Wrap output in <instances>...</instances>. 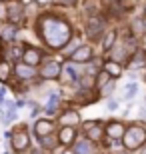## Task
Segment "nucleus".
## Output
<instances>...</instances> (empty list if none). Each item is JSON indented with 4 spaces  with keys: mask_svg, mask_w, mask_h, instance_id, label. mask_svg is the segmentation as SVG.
<instances>
[{
    "mask_svg": "<svg viewBox=\"0 0 146 154\" xmlns=\"http://www.w3.org/2000/svg\"><path fill=\"white\" fill-rule=\"evenodd\" d=\"M36 34L44 42L46 48L64 50L72 38V26L68 20L52 14V12H46V14H40L36 20Z\"/></svg>",
    "mask_w": 146,
    "mask_h": 154,
    "instance_id": "obj_1",
    "label": "nucleus"
},
{
    "mask_svg": "<svg viewBox=\"0 0 146 154\" xmlns=\"http://www.w3.org/2000/svg\"><path fill=\"white\" fill-rule=\"evenodd\" d=\"M8 144L12 154H24L32 148V138H30V132L26 128V124H20L16 128H12V138Z\"/></svg>",
    "mask_w": 146,
    "mask_h": 154,
    "instance_id": "obj_2",
    "label": "nucleus"
},
{
    "mask_svg": "<svg viewBox=\"0 0 146 154\" xmlns=\"http://www.w3.org/2000/svg\"><path fill=\"white\" fill-rule=\"evenodd\" d=\"M122 140H124V146L128 150H136L146 142V130L142 126H130L128 130L124 132Z\"/></svg>",
    "mask_w": 146,
    "mask_h": 154,
    "instance_id": "obj_3",
    "label": "nucleus"
},
{
    "mask_svg": "<svg viewBox=\"0 0 146 154\" xmlns=\"http://www.w3.org/2000/svg\"><path fill=\"white\" fill-rule=\"evenodd\" d=\"M6 22L20 26L24 22V6L18 0H6Z\"/></svg>",
    "mask_w": 146,
    "mask_h": 154,
    "instance_id": "obj_4",
    "label": "nucleus"
},
{
    "mask_svg": "<svg viewBox=\"0 0 146 154\" xmlns=\"http://www.w3.org/2000/svg\"><path fill=\"white\" fill-rule=\"evenodd\" d=\"M12 74H14V78H16L18 82H32V80H36V76H38V70L34 68V66L24 64L22 60H20V62L12 64Z\"/></svg>",
    "mask_w": 146,
    "mask_h": 154,
    "instance_id": "obj_5",
    "label": "nucleus"
},
{
    "mask_svg": "<svg viewBox=\"0 0 146 154\" xmlns=\"http://www.w3.org/2000/svg\"><path fill=\"white\" fill-rule=\"evenodd\" d=\"M60 72H62V64L58 60H44L40 64L38 78L40 80H58Z\"/></svg>",
    "mask_w": 146,
    "mask_h": 154,
    "instance_id": "obj_6",
    "label": "nucleus"
},
{
    "mask_svg": "<svg viewBox=\"0 0 146 154\" xmlns=\"http://www.w3.org/2000/svg\"><path fill=\"white\" fill-rule=\"evenodd\" d=\"M22 62L28 64V66H40L44 62V52L36 48V46H30V44H24V52H22Z\"/></svg>",
    "mask_w": 146,
    "mask_h": 154,
    "instance_id": "obj_7",
    "label": "nucleus"
},
{
    "mask_svg": "<svg viewBox=\"0 0 146 154\" xmlns=\"http://www.w3.org/2000/svg\"><path fill=\"white\" fill-rule=\"evenodd\" d=\"M56 132V122L50 118H38L32 126V134L36 138H44L48 134H54Z\"/></svg>",
    "mask_w": 146,
    "mask_h": 154,
    "instance_id": "obj_8",
    "label": "nucleus"
},
{
    "mask_svg": "<svg viewBox=\"0 0 146 154\" xmlns=\"http://www.w3.org/2000/svg\"><path fill=\"white\" fill-rule=\"evenodd\" d=\"M18 30L20 26H14L10 22H4V26L0 28V44H16L18 42Z\"/></svg>",
    "mask_w": 146,
    "mask_h": 154,
    "instance_id": "obj_9",
    "label": "nucleus"
},
{
    "mask_svg": "<svg viewBox=\"0 0 146 154\" xmlns=\"http://www.w3.org/2000/svg\"><path fill=\"white\" fill-rule=\"evenodd\" d=\"M58 136V144L60 146H72L74 142H76V136H78V132H76V128L74 126H62L60 130L56 132Z\"/></svg>",
    "mask_w": 146,
    "mask_h": 154,
    "instance_id": "obj_10",
    "label": "nucleus"
},
{
    "mask_svg": "<svg viewBox=\"0 0 146 154\" xmlns=\"http://www.w3.org/2000/svg\"><path fill=\"white\" fill-rule=\"evenodd\" d=\"M84 134L90 142H98L102 138V134H104V128H102V124L98 120H90V122L84 124Z\"/></svg>",
    "mask_w": 146,
    "mask_h": 154,
    "instance_id": "obj_11",
    "label": "nucleus"
},
{
    "mask_svg": "<svg viewBox=\"0 0 146 154\" xmlns=\"http://www.w3.org/2000/svg\"><path fill=\"white\" fill-rule=\"evenodd\" d=\"M78 78H80V72L76 70V66H74V62L70 64H64L62 66V72H60V82H64V84H76L78 82Z\"/></svg>",
    "mask_w": 146,
    "mask_h": 154,
    "instance_id": "obj_12",
    "label": "nucleus"
},
{
    "mask_svg": "<svg viewBox=\"0 0 146 154\" xmlns=\"http://www.w3.org/2000/svg\"><path fill=\"white\" fill-rule=\"evenodd\" d=\"M90 60H92V48L86 46V44L78 46V48L70 54V62H74V64H86V62H90Z\"/></svg>",
    "mask_w": 146,
    "mask_h": 154,
    "instance_id": "obj_13",
    "label": "nucleus"
},
{
    "mask_svg": "<svg viewBox=\"0 0 146 154\" xmlns=\"http://www.w3.org/2000/svg\"><path fill=\"white\" fill-rule=\"evenodd\" d=\"M104 132H106L108 138H112V140H118V138L124 136V132H126V128H124L122 122H118V120H112V122H108L106 126H104Z\"/></svg>",
    "mask_w": 146,
    "mask_h": 154,
    "instance_id": "obj_14",
    "label": "nucleus"
},
{
    "mask_svg": "<svg viewBox=\"0 0 146 154\" xmlns=\"http://www.w3.org/2000/svg\"><path fill=\"white\" fill-rule=\"evenodd\" d=\"M58 122H60V126H74V128H76V124H80V114L76 112V110L68 108V110H64V112L60 114Z\"/></svg>",
    "mask_w": 146,
    "mask_h": 154,
    "instance_id": "obj_15",
    "label": "nucleus"
},
{
    "mask_svg": "<svg viewBox=\"0 0 146 154\" xmlns=\"http://www.w3.org/2000/svg\"><path fill=\"white\" fill-rule=\"evenodd\" d=\"M102 28H104V24H102L98 18H90L88 24H86V36H88L90 40H96L102 34Z\"/></svg>",
    "mask_w": 146,
    "mask_h": 154,
    "instance_id": "obj_16",
    "label": "nucleus"
},
{
    "mask_svg": "<svg viewBox=\"0 0 146 154\" xmlns=\"http://www.w3.org/2000/svg\"><path fill=\"white\" fill-rule=\"evenodd\" d=\"M72 152L74 154H94V144L88 138H80L72 144Z\"/></svg>",
    "mask_w": 146,
    "mask_h": 154,
    "instance_id": "obj_17",
    "label": "nucleus"
},
{
    "mask_svg": "<svg viewBox=\"0 0 146 154\" xmlns=\"http://www.w3.org/2000/svg\"><path fill=\"white\" fill-rule=\"evenodd\" d=\"M12 62H8V60H4V58H0V84H8L12 80Z\"/></svg>",
    "mask_w": 146,
    "mask_h": 154,
    "instance_id": "obj_18",
    "label": "nucleus"
},
{
    "mask_svg": "<svg viewBox=\"0 0 146 154\" xmlns=\"http://www.w3.org/2000/svg\"><path fill=\"white\" fill-rule=\"evenodd\" d=\"M38 142H40V146H42L44 152H54V150L60 146L56 134H48V136H44V138H38Z\"/></svg>",
    "mask_w": 146,
    "mask_h": 154,
    "instance_id": "obj_19",
    "label": "nucleus"
},
{
    "mask_svg": "<svg viewBox=\"0 0 146 154\" xmlns=\"http://www.w3.org/2000/svg\"><path fill=\"white\" fill-rule=\"evenodd\" d=\"M58 108H60V96H58V94H50V96H48V102H46V106H44V112L48 116H52V114L58 112Z\"/></svg>",
    "mask_w": 146,
    "mask_h": 154,
    "instance_id": "obj_20",
    "label": "nucleus"
},
{
    "mask_svg": "<svg viewBox=\"0 0 146 154\" xmlns=\"http://www.w3.org/2000/svg\"><path fill=\"white\" fill-rule=\"evenodd\" d=\"M104 72H108V76H120V74H122V68H120V64H118V62L108 60V62L104 64Z\"/></svg>",
    "mask_w": 146,
    "mask_h": 154,
    "instance_id": "obj_21",
    "label": "nucleus"
},
{
    "mask_svg": "<svg viewBox=\"0 0 146 154\" xmlns=\"http://www.w3.org/2000/svg\"><path fill=\"white\" fill-rule=\"evenodd\" d=\"M132 32H134L136 36H144L146 34V20H142V18L134 20V22H132Z\"/></svg>",
    "mask_w": 146,
    "mask_h": 154,
    "instance_id": "obj_22",
    "label": "nucleus"
},
{
    "mask_svg": "<svg viewBox=\"0 0 146 154\" xmlns=\"http://www.w3.org/2000/svg\"><path fill=\"white\" fill-rule=\"evenodd\" d=\"M136 92H138V86H136V82H128V84L124 86L122 98H126V100H130L132 96H136Z\"/></svg>",
    "mask_w": 146,
    "mask_h": 154,
    "instance_id": "obj_23",
    "label": "nucleus"
},
{
    "mask_svg": "<svg viewBox=\"0 0 146 154\" xmlns=\"http://www.w3.org/2000/svg\"><path fill=\"white\" fill-rule=\"evenodd\" d=\"M114 38H116V32L114 30H110L106 36H104V42H102V50H110L114 44Z\"/></svg>",
    "mask_w": 146,
    "mask_h": 154,
    "instance_id": "obj_24",
    "label": "nucleus"
},
{
    "mask_svg": "<svg viewBox=\"0 0 146 154\" xmlns=\"http://www.w3.org/2000/svg\"><path fill=\"white\" fill-rule=\"evenodd\" d=\"M108 78H110V76H108V72H104V70H102L100 74L96 76V86H98V88H100V86H104L108 82Z\"/></svg>",
    "mask_w": 146,
    "mask_h": 154,
    "instance_id": "obj_25",
    "label": "nucleus"
},
{
    "mask_svg": "<svg viewBox=\"0 0 146 154\" xmlns=\"http://www.w3.org/2000/svg\"><path fill=\"white\" fill-rule=\"evenodd\" d=\"M0 22H6V0H0Z\"/></svg>",
    "mask_w": 146,
    "mask_h": 154,
    "instance_id": "obj_26",
    "label": "nucleus"
},
{
    "mask_svg": "<svg viewBox=\"0 0 146 154\" xmlns=\"http://www.w3.org/2000/svg\"><path fill=\"white\" fill-rule=\"evenodd\" d=\"M142 62H144V52H138V54H136V60L134 62H132V66H142Z\"/></svg>",
    "mask_w": 146,
    "mask_h": 154,
    "instance_id": "obj_27",
    "label": "nucleus"
},
{
    "mask_svg": "<svg viewBox=\"0 0 146 154\" xmlns=\"http://www.w3.org/2000/svg\"><path fill=\"white\" fill-rule=\"evenodd\" d=\"M14 104H16V108H24V106H26V98H22V96H18L16 100H14Z\"/></svg>",
    "mask_w": 146,
    "mask_h": 154,
    "instance_id": "obj_28",
    "label": "nucleus"
},
{
    "mask_svg": "<svg viewBox=\"0 0 146 154\" xmlns=\"http://www.w3.org/2000/svg\"><path fill=\"white\" fill-rule=\"evenodd\" d=\"M56 4H62V6H74L76 4V0H54Z\"/></svg>",
    "mask_w": 146,
    "mask_h": 154,
    "instance_id": "obj_29",
    "label": "nucleus"
},
{
    "mask_svg": "<svg viewBox=\"0 0 146 154\" xmlns=\"http://www.w3.org/2000/svg\"><path fill=\"white\" fill-rule=\"evenodd\" d=\"M112 90H114V84H112V82H108V84L104 86V90H102V94H110Z\"/></svg>",
    "mask_w": 146,
    "mask_h": 154,
    "instance_id": "obj_30",
    "label": "nucleus"
},
{
    "mask_svg": "<svg viewBox=\"0 0 146 154\" xmlns=\"http://www.w3.org/2000/svg\"><path fill=\"white\" fill-rule=\"evenodd\" d=\"M24 154H48V152H44L42 148H40V150H38V148H30L28 152H24Z\"/></svg>",
    "mask_w": 146,
    "mask_h": 154,
    "instance_id": "obj_31",
    "label": "nucleus"
},
{
    "mask_svg": "<svg viewBox=\"0 0 146 154\" xmlns=\"http://www.w3.org/2000/svg\"><path fill=\"white\" fill-rule=\"evenodd\" d=\"M10 138H12V130H6L4 132V140H6V142H10Z\"/></svg>",
    "mask_w": 146,
    "mask_h": 154,
    "instance_id": "obj_32",
    "label": "nucleus"
},
{
    "mask_svg": "<svg viewBox=\"0 0 146 154\" xmlns=\"http://www.w3.org/2000/svg\"><path fill=\"white\" fill-rule=\"evenodd\" d=\"M116 106H118V102H116V100H110V102H108V108H110V110H114Z\"/></svg>",
    "mask_w": 146,
    "mask_h": 154,
    "instance_id": "obj_33",
    "label": "nucleus"
},
{
    "mask_svg": "<svg viewBox=\"0 0 146 154\" xmlns=\"http://www.w3.org/2000/svg\"><path fill=\"white\" fill-rule=\"evenodd\" d=\"M18 2H20V4H22V6H24V8H26V6H28V4H30V2H34V0H18Z\"/></svg>",
    "mask_w": 146,
    "mask_h": 154,
    "instance_id": "obj_34",
    "label": "nucleus"
},
{
    "mask_svg": "<svg viewBox=\"0 0 146 154\" xmlns=\"http://www.w3.org/2000/svg\"><path fill=\"white\" fill-rule=\"evenodd\" d=\"M140 116H142V118H146V102H144V108L140 110Z\"/></svg>",
    "mask_w": 146,
    "mask_h": 154,
    "instance_id": "obj_35",
    "label": "nucleus"
},
{
    "mask_svg": "<svg viewBox=\"0 0 146 154\" xmlns=\"http://www.w3.org/2000/svg\"><path fill=\"white\" fill-rule=\"evenodd\" d=\"M46 2H52V0H38V4H46Z\"/></svg>",
    "mask_w": 146,
    "mask_h": 154,
    "instance_id": "obj_36",
    "label": "nucleus"
},
{
    "mask_svg": "<svg viewBox=\"0 0 146 154\" xmlns=\"http://www.w3.org/2000/svg\"><path fill=\"white\" fill-rule=\"evenodd\" d=\"M2 154H12V152H10V148H6V152H2Z\"/></svg>",
    "mask_w": 146,
    "mask_h": 154,
    "instance_id": "obj_37",
    "label": "nucleus"
},
{
    "mask_svg": "<svg viewBox=\"0 0 146 154\" xmlns=\"http://www.w3.org/2000/svg\"><path fill=\"white\" fill-rule=\"evenodd\" d=\"M120 154H130V152H120Z\"/></svg>",
    "mask_w": 146,
    "mask_h": 154,
    "instance_id": "obj_38",
    "label": "nucleus"
},
{
    "mask_svg": "<svg viewBox=\"0 0 146 154\" xmlns=\"http://www.w3.org/2000/svg\"><path fill=\"white\" fill-rule=\"evenodd\" d=\"M142 154H146V148H144V152H142Z\"/></svg>",
    "mask_w": 146,
    "mask_h": 154,
    "instance_id": "obj_39",
    "label": "nucleus"
},
{
    "mask_svg": "<svg viewBox=\"0 0 146 154\" xmlns=\"http://www.w3.org/2000/svg\"><path fill=\"white\" fill-rule=\"evenodd\" d=\"M144 14H146V8H144Z\"/></svg>",
    "mask_w": 146,
    "mask_h": 154,
    "instance_id": "obj_40",
    "label": "nucleus"
}]
</instances>
